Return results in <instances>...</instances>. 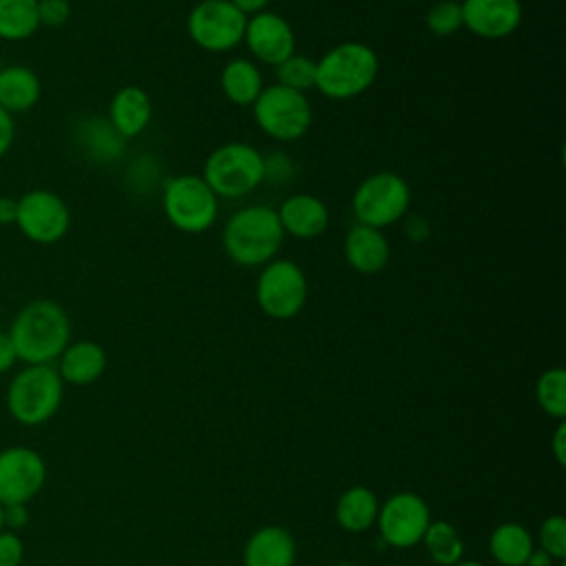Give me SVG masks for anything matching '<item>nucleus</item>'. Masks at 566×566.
Instances as JSON below:
<instances>
[{
  "mask_svg": "<svg viewBox=\"0 0 566 566\" xmlns=\"http://www.w3.org/2000/svg\"><path fill=\"white\" fill-rule=\"evenodd\" d=\"M7 334L18 360L24 365H51L71 343V321L60 303L35 298L18 310Z\"/></svg>",
  "mask_w": 566,
  "mask_h": 566,
  "instance_id": "nucleus-1",
  "label": "nucleus"
},
{
  "mask_svg": "<svg viewBox=\"0 0 566 566\" xmlns=\"http://www.w3.org/2000/svg\"><path fill=\"white\" fill-rule=\"evenodd\" d=\"M283 228L270 206L239 208L223 226L221 243L226 254L245 268H261L276 259L283 245Z\"/></svg>",
  "mask_w": 566,
  "mask_h": 566,
  "instance_id": "nucleus-2",
  "label": "nucleus"
},
{
  "mask_svg": "<svg viewBox=\"0 0 566 566\" xmlns=\"http://www.w3.org/2000/svg\"><path fill=\"white\" fill-rule=\"evenodd\" d=\"M378 75V55L365 42H340L316 60L314 88L329 99L365 93Z\"/></svg>",
  "mask_w": 566,
  "mask_h": 566,
  "instance_id": "nucleus-3",
  "label": "nucleus"
},
{
  "mask_svg": "<svg viewBox=\"0 0 566 566\" xmlns=\"http://www.w3.org/2000/svg\"><path fill=\"white\" fill-rule=\"evenodd\" d=\"M64 396V382L53 365H24L9 382L7 409L24 427L51 420Z\"/></svg>",
  "mask_w": 566,
  "mask_h": 566,
  "instance_id": "nucleus-4",
  "label": "nucleus"
},
{
  "mask_svg": "<svg viewBox=\"0 0 566 566\" xmlns=\"http://www.w3.org/2000/svg\"><path fill=\"white\" fill-rule=\"evenodd\" d=\"M201 177L217 197H245L263 184V153L245 142L221 144L206 157Z\"/></svg>",
  "mask_w": 566,
  "mask_h": 566,
  "instance_id": "nucleus-5",
  "label": "nucleus"
},
{
  "mask_svg": "<svg viewBox=\"0 0 566 566\" xmlns=\"http://www.w3.org/2000/svg\"><path fill=\"white\" fill-rule=\"evenodd\" d=\"M252 113L256 126L276 142L301 139L312 126V104L305 93L283 84L263 86Z\"/></svg>",
  "mask_w": 566,
  "mask_h": 566,
  "instance_id": "nucleus-6",
  "label": "nucleus"
},
{
  "mask_svg": "<svg viewBox=\"0 0 566 566\" xmlns=\"http://www.w3.org/2000/svg\"><path fill=\"white\" fill-rule=\"evenodd\" d=\"M411 190L407 181L389 170L365 177L352 197V210L358 223L371 228H387L407 217Z\"/></svg>",
  "mask_w": 566,
  "mask_h": 566,
  "instance_id": "nucleus-7",
  "label": "nucleus"
},
{
  "mask_svg": "<svg viewBox=\"0 0 566 566\" xmlns=\"http://www.w3.org/2000/svg\"><path fill=\"white\" fill-rule=\"evenodd\" d=\"M164 214L186 234L206 232L219 214V197L201 175H177L164 186Z\"/></svg>",
  "mask_w": 566,
  "mask_h": 566,
  "instance_id": "nucleus-8",
  "label": "nucleus"
},
{
  "mask_svg": "<svg viewBox=\"0 0 566 566\" xmlns=\"http://www.w3.org/2000/svg\"><path fill=\"white\" fill-rule=\"evenodd\" d=\"M307 276L303 268L290 259H272L261 265L254 296L261 312L274 321L294 318L307 301Z\"/></svg>",
  "mask_w": 566,
  "mask_h": 566,
  "instance_id": "nucleus-9",
  "label": "nucleus"
},
{
  "mask_svg": "<svg viewBox=\"0 0 566 566\" xmlns=\"http://www.w3.org/2000/svg\"><path fill=\"white\" fill-rule=\"evenodd\" d=\"M248 18L230 0H201L188 13L190 40L210 53H226L243 42Z\"/></svg>",
  "mask_w": 566,
  "mask_h": 566,
  "instance_id": "nucleus-10",
  "label": "nucleus"
},
{
  "mask_svg": "<svg viewBox=\"0 0 566 566\" xmlns=\"http://www.w3.org/2000/svg\"><path fill=\"white\" fill-rule=\"evenodd\" d=\"M15 226L31 243L53 245L66 237L71 228V210L57 192L33 188L18 197Z\"/></svg>",
  "mask_w": 566,
  "mask_h": 566,
  "instance_id": "nucleus-11",
  "label": "nucleus"
},
{
  "mask_svg": "<svg viewBox=\"0 0 566 566\" xmlns=\"http://www.w3.org/2000/svg\"><path fill=\"white\" fill-rule=\"evenodd\" d=\"M431 522L429 504L411 493H394L382 506H378V533L387 546L411 548L422 542V535Z\"/></svg>",
  "mask_w": 566,
  "mask_h": 566,
  "instance_id": "nucleus-12",
  "label": "nucleus"
},
{
  "mask_svg": "<svg viewBox=\"0 0 566 566\" xmlns=\"http://www.w3.org/2000/svg\"><path fill=\"white\" fill-rule=\"evenodd\" d=\"M46 482L44 458L22 444L0 451V504H29Z\"/></svg>",
  "mask_w": 566,
  "mask_h": 566,
  "instance_id": "nucleus-13",
  "label": "nucleus"
},
{
  "mask_svg": "<svg viewBox=\"0 0 566 566\" xmlns=\"http://www.w3.org/2000/svg\"><path fill=\"white\" fill-rule=\"evenodd\" d=\"M243 42L254 60L279 66L285 57L294 53L296 35L292 24L283 15L265 9L248 18Z\"/></svg>",
  "mask_w": 566,
  "mask_h": 566,
  "instance_id": "nucleus-14",
  "label": "nucleus"
},
{
  "mask_svg": "<svg viewBox=\"0 0 566 566\" xmlns=\"http://www.w3.org/2000/svg\"><path fill=\"white\" fill-rule=\"evenodd\" d=\"M462 27L484 40H502L522 22L520 0H462Z\"/></svg>",
  "mask_w": 566,
  "mask_h": 566,
  "instance_id": "nucleus-15",
  "label": "nucleus"
},
{
  "mask_svg": "<svg viewBox=\"0 0 566 566\" xmlns=\"http://www.w3.org/2000/svg\"><path fill=\"white\" fill-rule=\"evenodd\" d=\"M276 217L285 234L303 241L321 237L329 223L325 201L310 192H296L283 199V203L276 208Z\"/></svg>",
  "mask_w": 566,
  "mask_h": 566,
  "instance_id": "nucleus-16",
  "label": "nucleus"
},
{
  "mask_svg": "<svg viewBox=\"0 0 566 566\" xmlns=\"http://www.w3.org/2000/svg\"><path fill=\"white\" fill-rule=\"evenodd\" d=\"M343 254L352 270L360 274H376L389 263L391 248L382 230L356 223L345 234Z\"/></svg>",
  "mask_w": 566,
  "mask_h": 566,
  "instance_id": "nucleus-17",
  "label": "nucleus"
},
{
  "mask_svg": "<svg viewBox=\"0 0 566 566\" xmlns=\"http://www.w3.org/2000/svg\"><path fill=\"white\" fill-rule=\"evenodd\" d=\"M296 542L285 526L256 528L243 546V566H294Z\"/></svg>",
  "mask_w": 566,
  "mask_h": 566,
  "instance_id": "nucleus-18",
  "label": "nucleus"
},
{
  "mask_svg": "<svg viewBox=\"0 0 566 566\" xmlns=\"http://www.w3.org/2000/svg\"><path fill=\"white\" fill-rule=\"evenodd\" d=\"M153 117V102L142 86H122L108 104V124L122 139H133L146 130Z\"/></svg>",
  "mask_w": 566,
  "mask_h": 566,
  "instance_id": "nucleus-19",
  "label": "nucleus"
},
{
  "mask_svg": "<svg viewBox=\"0 0 566 566\" xmlns=\"http://www.w3.org/2000/svg\"><path fill=\"white\" fill-rule=\"evenodd\" d=\"M57 374L69 385H91L106 371V352L95 340H75L57 358Z\"/></svg>",
  "mask_w": 566,
  "mask_h": 566,
  "instance_id": "nucleus-20",
  "label": "nucleus"
},
{
  "mask_svg": "<svg viewBox=\"0 0 566 566\" xmlns=\"http://www.w3.org/2000/svg\"><path fill=\"white\" fill-rule=\"evenodd\" d=\"M42 95L38 73L24 64H9L0 69V108L9 115L31 111Z\"/></svg>",
  "mask_w": 566,
  "mask_h": 566,
  "instance_id": "nucleus-21",
  "label": "nucleus"
},
{
  "mask_svg": "<svg viewBox=\"0 0 566 566\" xmlns=\"http://www.w3.org/2000/svg\"><path fill=\"white\" fill-rule=\"evenodd\" d=\"M219 84L228 102L237 106H252L263 91V75L252 60L234 57L221 69Z\"/></svg>",
  "mask_w": 566,
  "mask_h": 566,
  "instance_id": "nucleus-22",
  "label": "nucleus"
},
{
  "mask_svg": "<svg viewBox=\"0 0 566 566\" xmlns=\"http://www.w3.org/2000/svg\"><path fill=\"white\" fill-rule=\"evenodd\" d=\"M336 522L347 533H365L376 524L378 500L367 486H349L336 502Z\"/></svg>",
  "mask_w": 566,
  "mask_h": 566,
  "instance_id": "nucleus-23",
  "label": "nucleus"
},
{
  "mask_svg": "<svg viewBox=\"0 0 566 566\" xmlns=\"http://www.w3.org/2000/svg\"><path fill=\"white\" fill-rule=\"evenodd\" d=\"M533 548L531 531L517 522L497 524L489 535V553L500 566H524Z\"/></svg>",
  "mask_w": 566,
  "mask_h": 566,
  "instance_id": "nucleus-24",
  "label": "nucleus"
},
{
  "mask_svg": "<svg viewBox=\"0 0 566 566\" xmlns=\"http://www.w3.org/2000/svg\"><path fill=\"white\" fill-rule=\"evenodd\" d=\"M38 29V0H0V40L22 42Z\"/></svg>",
  "mask_w": 566,
  "mask_h": 566,
  "instance_id": "nucleus-25",
  "label": "nucleus"
},
{
  "mask_svg": "<svg viewBox=\"0 0 566 566\" xmlns=\"http://www.w3.org/2000/svg\"><path fill=\"white\" fill-rule=\"evenodd\" d=\"M422 544L436 566H453L462 559V553H464V542L458 528L444 520L429 522L422 535Z\"/></svg>",
  "mask_w": 566,
  "mask_h": 566,
  "instance_id": "nucleus-26",
  "label": "nucleus"
},
{
  "mask_svg": "<svg viewBox=\"0 0 566 566\" xmlns=\"http://www.w3.org/2000/svg\"><path fill=\"white\" fill-rule=\"evenodd\" d=\"M535 398L544 413L555 420L566 418V371L562 367H551L542 371L535 382Z\"/></svg>",
  "mask_w": 566,
  "mask_h": 566,
  "instance_id": "nucleus-27",
  "label": "nucleus"
},
{
  "mask_svg": "<svg viewBox=\"0 0 566 566\" xmlns=\"http://www.w3.org/2000/svg\"><path fill=\"white\" fill-rule=\"evenodd\" d=\"M276 69V84H283L287 88L301 91L305 93L307 88H314V77H316V60H312L310 55H301V53H292L290 57H285Z\"/></svg>",
  "mask_w": 566,
  "mask_h": 566,
  "instance_id": "nucleus-28",
  "label": "nucleus"
},
{
  "mask_svg": "<svg viewBox=\"0 0 566 566\" xmlns=\"http://www.w3.org/2000/svg\"><path fill=\"white\" fill-rule=\"evenodd\" d=\"M424 24L427 29L438 35V38H447L453 35L462 29V7L458 0H438L429 7L427 15H424Z\"/></svg>",
  "mask_w": 566,
  "mask_h": 566,
  "instance_id": "nucleus-29",
  "label": "nucleus"
},
{
  "mask_svg": "<svg viewBox=\"0 0 566 566\" xmlns=\"http://www.w3.org/2000/svg\"><path fill=\"white\" fill-rule=\"evenodd\" d=\"M539 548L548 553L555 562L566 559V520L562 515H548L539 524Z\"/></svg>",
  "mask_w": 566,
  "mask_h": 566,
  "instance_id": "nucleus-30",
  "label": "nucleus"
},
{
  "mask_svg": "<svg viewBox=\"0 0 566 566\" xmlns=\"http://www.w3.org/2000/svg\"><path fill=\"white\" fill-rule=\"evenodd\" d=\"M296 172V166L285 153L263 155V181L270 184H287Z\"/></svg>",
  "mask_w": 566,
  "mask_h": 566,
  "instance_id": "nucleus-31",
  "label": "nucleus"
},
{
  "mask_svg": "<svg viewBox=\"0 0 566 566\" xmlns=\"http://www.w3.org/2000/svg\"><path fill=\"white\" fill-rule=\"evenodd\" d=\"M71 18V2L69 0H38V20L40 27L60 29Z\"/></svg>",
  "mask_w": 566,
  "mask_h": 566,
  "instance_id": "nucleus-32",
  "label": "nucleus"
},
{
  "mask_svg": "<svg viewBox=\"0 0 566 566\" xmlns=\"http://www.w3.org/2000/svg\"><path fill=\"white\" fill-rule=\"evenodd\" d=\"M24 559V544L18 533L0 531V566H20Z\"/></svg>",
  "mask_w": 566,
  "mask_h": 566,
  "instance_id": "nucleus-33",
  "label": "nucleus"
},
{
  "mask_svg": "<svg viewBox=\"0 0 566 566\" xmlns=\"http://www.w3.org/2000/svg\"><path fill=\"white\" fill-rule=\"evenodd\" d=\"M15 139V122L4 108H0V159L11 150Z\"/></svg>",
  "mask_w": 566,
  "mask_h": 566,
  "instance_id": "nucleus-34",
  "label": "nucleus"
},
{
  "mask_svg": "<svg viewBox=\"0 0 566 566\" xmlns=\"http://www.w3.org/2000/svg\"><path fill=\"white\" fill-rule=\"evenodd\" d=\"M29 522V513H27V504H9L4 506V528L7 531H20L22 526H27Z\"/></svg>",
  "mask_w": 566,
  "mask_h": 566,
  "instance_id": "nucleus-35",
  "label": "nucleus"
},
{
  "mask_svg": "<svg viewBox=\"0 0 566 566\" xmlns=\"http://www.w3.org/2000/svg\"><path fill=\"white\" fill-rule=\"evenodd\" d=\"M15 363H18V356H15L13 343L9 334L0 329V374H7Z\"/></svg>",
  "mask_w": 566,
  "mask_h": 566,
  "instance_id": "nucleus-36",
  "label": "nucleus"
},
{
  "mask_svg": "<svg viewBox=\"0 0 566 566\" xmlns=\"http://www.w3.org/2000/svg\"><path fill=\"white\" fill-rule=\"evenodd\" d=\"M551 442H553V455H555L557 464L564 467V462H566V422L564 420H559Z\"/></svg>",
  "mask_w": 566,
  "mask_h": 566,
  "instance_id": "nucleus-37",
  "label": "nucleus"
},
{
  "mask_svg": "<svg viewBox=\"0 0 566 566\" xmlns=\"http://www.w3.org/2000/svg\"><path fill=\"white\" fill-rule=\"evenodd\" d=\"M405 232L413 239V241H424L429 237V228H427V221L422 217H413V219H407L405 223Z\"/></svg>",
  "mask_w": 566,
  "mask_h": 566,
  "instance_id": "nucleus-38",
  "label": "nucleus"
},
{
  "mask_svg": "<svg viewBox=\"0 0 566 566\" xmlns=\"http://www.w3.org/2000/svg\"><path fill=\"white\" fill-rule=\"evenodd\" d=\"M15 212H18V199L0 197V226L15 223Z\"/></svg>",
  "mask_w": 566,
  "mask_h": 566,
  "instance_id": "nucleus-39",
  "label": "nucleus"
},
{
  "mask_svg": "<svg viewBox=\"0 0 566 566\" xmlns=\"http://www.w3.org/2000/svg\"><path fill=\"white\" fill-rule=\"evenodd\" d=\"M230 2H232L245 18L265 11V7L270 4V0H230Z\"/></svg>",
  "mask_w": 566,
  "mask_h": 566,
  "instance_id": "nucleus-40",
  "label": "nucleus"
},
{
  "mask_svg": "<svg viewBox=\"0 0 566 566\" xmlns=\"http://www.w3.org/2000/svg\"><path fill=\"white\" fill-rule=\"evenodd\" d=\"M553 562H555V559H553L548 553H544L542 548H533L524 566H553Z\"/></svg>",
  "mask_w": 566,
  "mask_h": 566,
  "instance_id": "nucleus-41",
  "label": "nucleus"
},
{
  "mask_svg": "<svg viewBox=\"0 0 566 566\" xmlns=\"http://www.w3.org/2000/svg\"><path fill=\"white\" fill-rule=\"evenodd\" d=\"M453 566H484V564L473 562V559H460V562H458V564H453Z\"/></svg>",
  "mask_w": 566,
  "mask_h": 566,
  "instance_id": "nucleus-42",
  "label": "nucleus"
},
{
  "mask_svg": "<svg viewBox=\"0 0 566 566\" xmlns=\"http://www.w3.org/2000/svg\"><path fill=\"white\" fill-rule=\"evenodd\" d=\"M0 531H4V504H0Z\"/></svg>",
  "mask_w": 566,
  "mask_h": 566,
  "instance_id": "nucleus-43",
  "label": "nucleus"
},
{
  "mask_svg": "<svg viewBox=\"0 0 566 566\" xmlns=\"http://www.w3.org/2000/svg\"><path fill=\"white\" fill-rule=\"evenodd\" d=\"M334 566H356V564H347V562H340V564H334Z\"/></svg>",
  "mask_w": 566,
  "mask_h": 566,
  "instance_id": "nucleus-44",
  "label": "nucleus"
},
{
  "mask_svg": "<svg viewBox=\"0 0 566 566\" xmlns=\"http://www.w3.org/2000/svg\"><path fill=\"white\" fill-rule=\"evenodd\" d=\"M413 566H420V564H413Z\"/></svg>",
  "mask_w": 566,
  "mask_h": 566,
  "instance_id": "nucleus-45",
  "label": "nucleus"
}]
</instances>
